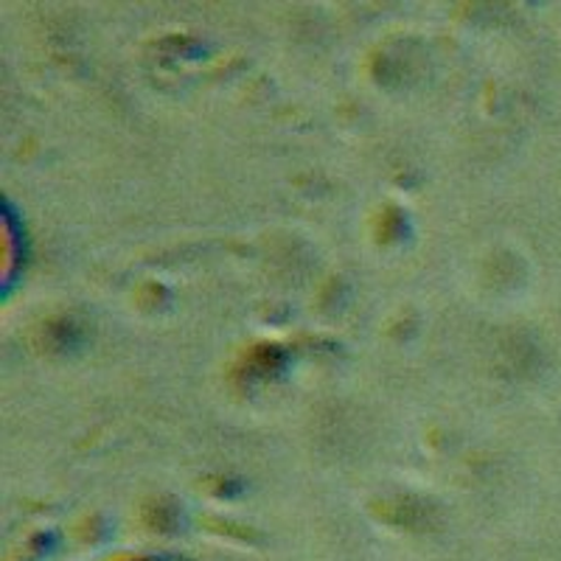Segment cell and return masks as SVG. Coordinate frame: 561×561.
I'll list each match as a JSON object with an SVG mask.
<instances>
[]
</instances>
